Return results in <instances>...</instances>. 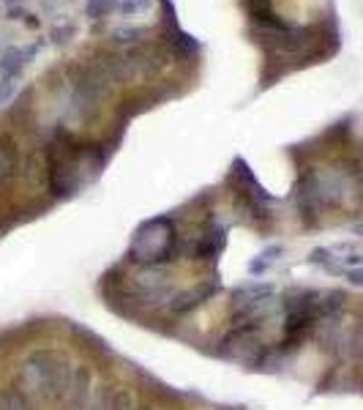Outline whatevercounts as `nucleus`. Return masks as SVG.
Segmentation results:
<instances>
[{
	"label": "nucleus",
	"mask_w": 363,
	"mask_h": 410,
	"mask_svg": "<svg viewBox=\"0 0 363 410\" xmlns=\"http://www.w3.org/2000/svg\"><path fill=\"white\" fill-rule=\"evenodd\" d=\"M173 252H175V235L173 225L167 219H156L145 230H139L137 241L131 247V254L137 260H145V263H161Z\"/></svg>",
	"instance_id": "f257e3e1"
},
{
	"label": "nucleus",
	"mask_w": 363,
	"mask_h": 410,
	"mask_svg": "<svg viewBox=\"0 0 363 410\" xmlns=\"http://www.w3.org/2000/svg\"><path fill=\"white\" fill-rule=\"evenodd\" d=\"M52 361H55V353L50 350H41L28 358L19 369V392L36 399H50Z\"/></svg>",
	"instance_id": "f03ea898"
},
{
	"label": "nucleus",
	"mask_w": 363,
	"mask_h": 410,
	"mask_svg": "<svg viewBox=\"0 0 363 410\" xmlns=\"http://www.w3.org/2000/svg\"><path fill=\"white\" fill-rule=\"evenodd\" d=\"M224 358L229 361H238V364H249V367H254L262 361V353H265V347H262V342L257 339V331H249V328H238V331H232L229 337L222 342V350H219Z\"/></svg>",
	"instance_id": "7ed1b4c3"
},
{
	"label": "nucleus",
	"mask_w": 363,
	"mask_h": 410,
	"mask_svg": "<svg viewBox=\"0 0 363 410\" xmlns=\"http://www.w3.org/2000/svg\"><path fill=\"white\" fill-rule=\"evenodd\" d=\"M71 386H74V369H71L69 358L55 356V361H52V377H50V399L52 402L69 399Z\"/></svg>",
	"instance_id": "20e7f679"
},
{
	"label": "nucleus",
	"mask_w": 363,
	"mask_h": 410,
	"mask_svg": "<svg viewBox=\"0 0 363 410\" xmlns=\"http://www.w3.org/2000/svg\"><path fill=\"white\" fill-rule=\"evenodd\" d=\"M90 383H93L90 369H87V367H80V369L74 372V386H71V396H69V402L74 405V410H93L96 394L90 389Z\"/></svg>",
	"instance_id": "39448f33"
},
{
	"label": "nucleus",
	"mask_w": 363,
	"mask_h": 410,
	"mask_svg": "<svg viewBox=\"0 0 363 410\" xmlns=\"http://www.w3.org/2000/svg\"><path fill=\"white\" fill-rule=\"evenodd\" d=\"M224 244H227L224 227H207V230L200 235V241L194 244V252H197L202 260H213L216 254H222Z\"/></svg>",
	"instance_id": "423d86ee"
},
{
	"label": "nucleus",
	"mask_w": 363,
	"mask_h": 410,
	"mask_svg": "<svg viewBox=\"0 0 363 410\" xmlns=\"http://www.w3.org/2000/svg\"><path fill=\"white\" fill-rule=\"evenodd\" d=\"M17 173V143L11 134H0V189Z\"/></svg>",
	"instance_id": "0eeeda50"
},
{
	"label": "nucleus",
	"mask_w": 363,
	"mask_h": 410,
	"mask_svg": "<svg viewBox=\"0 0 363 410\" xmlns=\"http://www.w3.org/2000/svg\"><path fill=\"white\" fill-rule=\"evenodd\" d=\"M219 287L213 285H205V287H197V290H189V293H180V296H175L173 301H170V309H173L175 315H183V312H191L194 306H200V303L205 301L207 296H213Z\"/></svg>",
	"instance_id": "6e6552de"
},
{
	"label": "nucleus",
	"mask_w": 363,
	"mask_h": 410,
	"mask_svg": "<svg viewBox=\"0 0 363 410\" xmlns=\"http://www.w3.org/2000/svg\"><path fill=\"white\" fill-rule=\"evenodd\" d=\"M93 410H137L134 408V396L129 392H102L93 399Z\"/></svg>",
	"instance_id": "1a4fd4ad"
},
{
	"label": "nucleus",
	"mask_w": 363,
	"mask_h": 410,
	"mask_svg": "<svg viewBox=\"0 0 363 410\" xmlns=\"http://www.w3.org/2000/svg\"><path fill=\"white\" fill-rule=\"evenodd\" d=\"M28 63H31V58L25 53V47H9L0 55V77H14L17 80Z\"/></svg>",
	"instance_id": "9d476101"
},
{
	"label": "nucleus",
	"mask_w": 363,
	"mask_h": 410,
	"mask_svg": "<svg viewBox=\"0 0 363 410\" xmlns=\"http://www.w3.org/2000/svg\"><path fill=\"white\" fill-rule=\"evenodd\" d=\"M151 11H153V0H121V6H118V14L123 19L148 17Z\"/></svg>",
	"instance_id": "9b49d317"
},
{
	"label": "nucleus",
	"mask_w": 363,
	"mask_h": 410,
	"mask_svg": "<svg viewBox=\"0 0 363 410\" xmlns=\"http://www.w3.org/2000/svg\"><path fill=\"white\" fill-rule=\"evenodd\" d=\"M121 6V0H85V17L87 19H102V17H109L115 14Z\"/></svg>",
	"instance_id": "f8f14e48"
},
{
	"label": "nucleus",
	"mask_w": 363,
	"mask_h": 410,
	"mask_svg": "<svg viewBox=\"0 0 363 410\" xmlns=\"http://www.w3.org/2000/svg\"><path fill=\"white\" fill-rule=\"evenodd\" d=\"M345 301H347V296L342 290H330L325 296H320V315H325V318L336 315V312L345 306Z\"/></svg>",
	"instance_id": "ddd939ff"
},
{
	"label": "nucleus",
	"mask_w": 363,
	"mask_h": 410,
	"mask_svg": "<svg viewBox=\"0 0 363 410\" xmlns=\"http://www.w3.org/2000/svg\"><path fill=\"white\" fill-rule=\"evenodd\" d=\"M77 33H80V28L74 22H66V25H55L50 31V38L55 47H66V44H71L77 38Z\"/></svg>",
	"instance_id": "4468645a"
},
{
	"label": "nucleus",
	"mask_w": 363,
	"mask_h": 410,
	"mask_svg": "<svg viewBox=\"0 0 363 410\" xmlns=\"http://www.w3.org/2000/svg\"><path fill=\"white\" fill-rule=\"evenodd\" d=\"M0 410H31V405L19 389H11V392H0Z\"/></svg>",
	"instance_id": "2eb2a0df"
},
{
	"label": "nucleus",
	"mask_w": 363,
	"mask_h": 410,
	"mask_svg": "<svg viewBox=\"0 0 363 410\" xmlns=\"http://www.w3.org/2000/svg\"><path fill=\"white\" fill-rule=\"evenodd\" d=\"M145 31L142 28H115L112 33H109V38H112V44H123V47H129V44H137L139 36H142Z\"/></svg>",
	"instance_id": "dca6fc26"
},
{
	"label": "nucleus",
	"mask_w": 363,
	"mask_h": 410,
	"mask_svg": "<svg viewBox=\"0 0 363 410\" xmlns=\"http://www.w3.org/2000/svg\"><path fill=\"white\" fill-rule=\"evenodd\" d=\"M278 247H271V249H265L262 252V254H259L257 260H251V263H249V271H251V274H262V271H265V268L271 266V260H273V254H278Z\"/></svg>",
	"instance_id": "f3484780"
},
{
	"label": "nucleus",
	"mask_w": 363,
	"mask_h": 410,
	"mask_svg": "<svg viewBox=\"0 0 363 410\" xmlns=\"http://www.w3.org/2000/svg\"><path fill=\"white\" fill-rule=\"evenodd\" d=\"M14 93H17V80L14 77H0V107L9 104Z\"/></svg>",
	"instance_id": "a211bd4d"
},
{
	"label": "nucleus",
	"mask_w": 363,
	"mask_h": 410,
	"mask_svg": "<svg viewBox=\"0 0 363 410\" xmlns=\"http://www.w3.org/2000/svg\"><path fill=\"white\" fill-rule=\"evenodd\" d=\"M314 266H328L333 268V252L330 249H314L311 252V257H309Z\"/></svg>",
	"instance_id": "6ab92c4d"
},
{
	"label": "nucleus",
	"mask_w": 363,
	"mask_h": 410,
	"mask_svg": "<svg viewBox=\"0 0 363 410\" xmlns=\"http://www.w3.org/2000/svg\"><path fill=\"white\" fill-rule=\"evenodd\" d=\"M347 282L355 287H363V266L358 268H347Z\"/></svg>",
	"instance_id": "aec40b11"
},
{
	"label": "nucleus",
	"mask_w": 363,
	"mask_h": 410,
	"mask_svg": "<svg viewBox=\"0 0 363 410\" xmlns=\"http://www.w3.org/2000/svg\"><path fill=\"white\" fill-rule=\"evenodd\" d=\"M28 17H31V11H28L25 6H14V9H9V19H11V22H25Z\"/></svg>",
	"instance_id": "412c9836"
},
{
	"label": "nucleus",
	"mask_w": 363,
	"mask_h": 410,
	"mask_svg": "<svg viewBox=\"0 0 363 410\" xmlns=\"http://www.w3.org/2000/svg\"><path fill=\"white\" fill-rule=\"evenodd\" d=\"M63 3H66V0H41V9H44V11H58Z\"/></svg>",
	"instance_id": "4be33fe9"
},
{
	"label": "nucleus",
	"mask_w": 363,
	"mask_h": 410,
	"mask_svg": "<svg viewBox=\"0 0 363 410\" xmlns=\"http://www.w3.org/2000/svg\"><path fill=\"white\" fill-rule=\"evenodd\" d=\"M352 235H358V238H363V222H361V225H355V227H352Z\"/></svg>",
	"instance_id": "5701e85b"
}]
</instances>
